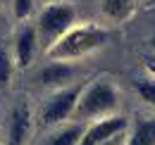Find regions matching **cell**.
<instances>
[{
  "mask_svg": "<svg viewBox=\"0 0 155 145\" xmlns=\"http://www.w3.org/2000/svg\"><path fill=\"white\" fill-rule=\"evenodd\" d=\"M129 126L127 117H117V114H110V117H103L93 121L88 128H84V136L79 145H105L107 140H112L117 136H122Z\"/></svg>",
  "mask_w": 155,
  "mask_h": 145,
  "instance_id": "obj_5",
  "label": "cell"
},
{
  "mask_svg": "<svg viewBox=\"0 0 155 145\" xmlns=\"http://www.w3.org/2000/svg\"><path fill=\"white\" fill-rule=\"evenodd\" d=\"M12 69H15V64H12V60H10L7 50L0 48V83H7V81H10Z\"/></svg>",
  "mask_w": 155,
  "mask_h": 145,
  "instance_id": "obj_13",
  "label": "cell"
},
{
  "mask_svg": "<svg viewBox=\"0 0 155 145\" xmlns=\"http://www.w3.org/2000/svg\"><path fill=\"white\" fill-rule=\"evenodd\" d=\"M31 131V117L24 107H17L10 119V145H21Z\"/></svg>",
  "mask_w": 155,
  "mask_h": 145,
  "instance_id": "obj_9",
  "label": "cell"
},
{
  "mask_svg": "<svg viewBox=\"0 0 155 145\" xmlns=\"http://www.w3.org/2000/svg\"><path fill=\"white\" fill-rule=\"evenodd\" d=\"M146 67H148V69H150V72L155 74V55H153V57H148V60H146Z\"/></svg>",
  "mask_w": 155,
  "mask_h": 145,
  "instance_id": "obj_15",
  "label": "cell"
},
{
  "mask_svg": "<svg viewBox=\"0 0 155 145\" xmlns=\"http://www.w3.org/2000/svg\"><path fill=\"white\" fill-rule=\"evenodd\" d=\"M34 10V0H15V14L17 19H26Z\"/></svg>",
  "mask_w": 155,
  "mask_h": 145,
  "instance_id": "obj_14",
  "label": "cell"
},
{
  "mask_svg": "<svg viewBox=\"0 0 155 145\" xmlns=\"http://www.w3.org/2000/svg\"><path fill=\"white\" fill-rule=\"evenodd\" d=\"M127 145H155V119H138Z\"/></svg>",
  "mask_w": 155,
  "mask_h": 145,
  "instance_id": "obj_10",
  "label": "cell"
},
{
  "mask_svg": "<svg viewBox=\"0 0 155 145\" xmlns=\"http://www.w3.org/2000/svg\"><path fill=\"white\" fill-rule=\"evenodd\" d=\"M36 29L34 26H24L17 36V45H15V60H17V67H29L31 60H34V53H36Z\"/></svg>",
  "mask_w": 155,
  "mask_h": 145,
  "instance_id": "obj_6",
  "label": "cell"
},
{
  "mask_svg": "<svg viewBox=\"0 0 155 145\" xmlns=\"http://www.w3.org/2000/svg\"><path fill=\"white\" fill-rule=\"evenodd\" d=\"M153 48H155V38H153Z\"/></svg>",
  "mask_w": 155,
  "mask_h": 145,
  "instance_id": "obj_16",
  "label": "cell"
},
{
  "mask_svg": "<svg viewBox=\"0 0 155 145\" xmlns=\"http://www.w3.org/2000/svg\"><path fill=\"white\" fill-rule=\"evenodd\" d=\"M119 105V98H117L115 86L105 79H98L91 86H84V91L77 100V107L72 114V121H91V119H103V117H110Z\"/></svg>",
  "mask_w": 155,
  "mask_h": 145,
  "instance_id": "obj_2",
  "label": "cell"
},
{
  "mask_svg": "<svg viewBox=\"0 0 155 145\" xmlns=\"http://www.w3.org/2000/svg\"><path fill=\"white\" fill-rule=\"evenodd\" d=\"M110 34L100 26L86 24V26H72L62 38H58L48 50V60L50 62H69V60H79L84 55L93 53L98 48H103L107 43Z\"/></svg>",
  "mask_w": 155,
  "mask_h": 145,
  "instance_id": "obj_1",
  "label": "cell"
},
{
  "mask_svg": "<svg viewBox=\"0 0 155 145\" xmlns=\"http://www.w3.org/2000/svg\"><path fill=\"white\" fill-rule=\"evenodd\" d=\"M77 19V12L72 5L62 2V5H48L38 17V26H36V34L41 36V40L45 43V50L58 40L62 38L74 24Z\"/></svg>",
  "mask_w": 155,
  "mask_h": 145,
  "instance_id": "obj_3",
  "label": "cell"
},
{
  "mask_svg": "<svg viewBox=\"0 0 155 145\" xmlns=\"http://www.w3.org/2000/svg\"><path fill=\"white\" fill-rule=\"evenodd\" d=\"M136 7V0H103V12L115 21L127 19Z\"/></svg>",
  "mask_w": 155,
  "mask_h": 145,
  "instance_id": "obj_11",
  "label": "cell"
},
{
  "mask_svg": "<svg viewBox=\"0 0 155 145\" xmlns=\"http://www.w3.org/2000/svg\"><path fill=\"white\" fill-rule=\"evenodd\" d=\"M84 91V86H64L60 88L41 109V119L45 126H60V124H67V119H72L74 107H77V100Z\"/></svg>",
  "mask_w": 155,
  "mask_h": 145,
  "instance_id": "obj_4",
  "label": "cell"
},
{
  "mask_svg": "<svg viewBox=\"0 0 155 145\" xmlns=\"http://www.w3.org/2000/svg\"><path fill=\"white\" fill-rule=\"evenodd\" d=\"M81 136H84V124L67 121V124H60V126L43 140V145H79Z\"/></svg>",
  "mask_w": 155,
  "mask_h": 145,
  "instance_id": "obj_8",
  "label": "cell"
},
{
  "mask_svg": "<svg viewBox=\"0 0 155 145\" xmlns=\"http://www.w3.org/2000/svg\"><path fill=\"white\" fill-rule=\"evenodd\" d=\"M74 69L67 64V62H48L38 74V81L45 86V88H60L64 86L69 79H72Z\"/></svg>",
  "mask_w": 155,
  "mask_h": 145,
  "instance_id": "obj_7",
  "label": "cell"
},
{
  "mask_svg": "<svg viewBox=\"0 0 155 145\" xmlns=\"http://www.w3.org/2000/svg\"><path fill=\"white\" fill-rule=\"evenodd\" d=\"M136 93L141 95L143 102L155 107V79H138L136 81Z\"/></svg>",
  "mask_w": 155,
  "mask_h": 145,
  "instance_id": "obj_12",
  "label": "cell"
}]
</instances>
